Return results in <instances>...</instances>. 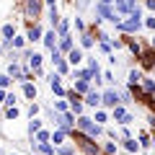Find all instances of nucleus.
I'll use <instances>...</instances> for the list:
<instances>
[{
    "mask_svg": "<svg viewBox=\"0 0 155 155\" xmlns=\"http://www.w3.org/2000/svg\"><path fill=\"white\" fill-rule=\"evenodd\" d=\"M140 26H142V11H140V5L132 11V16L127 18V21H119L116 23V31H124V34H134L140 31Z\"/></svg>",
    "mask_w": 155,
    "mask_h": 155,
    "instance_id": "nucleus-2",
    "label": "nucleus"
},
{
    "mask_svg": "<svg viewBox=\"0 0 155 155\" xmlns=\"http://www.w3.org/2000/svg\"><path fill=\"white\" fill-rule=\"evenodd\" d=\"M28 65L34 67V70H39V65H41V54H36V52H28Z\"/></svg>",
    "mask_w": 155,
    "mask_h": 155,
    "instance_id": "nucleus-22",
    "label": "nucleus"
},
{
    "mask_svg": "<svg viewBox=\"0 0 155 155\" xmlns=\"http://www.w3.org/2000/svg\"><path fill=\"white\" fill-rule=\"evenodd\" d=\"M145 26H147V28H155V18H145Z\"/></svg>",
    "mask_w": 155,
    "mask_h": 155,
    "instance_id": "nucleus-42",
    "label": "nucleus"
},
{
    "mask_svg": "<svg viewBox=\"0 0 155 155\" xmlns=\"http://www.w3.org/2000/svg\"><path fill=\"white\" fill-rule=\"evenodd\" d=\"M5 98H8V93H5V88H0V104H5Z\"/></svg>",
    "mask_w": 155,
    "mask_h": 155,
    "instance_id": "nucleus-43",
    "label": "nucleus"
},
{
    "mask_svg": "<svg viewBox=\"0 0 155 155\" xmlns=\"http://www.w3.org/2000/svg\"><path fill=\"white\" fill-rule=\"evenodd\" d=\"M85 104L93 106V109H98V106H104V93H98V91L91 88L88 93H85Z\"/></svg>",
    "mask_w": 155,
    "mask_h": 155,
    "instance_id": "nucleus-11",
    "label": "nucleus"
},
{
    "mask_svg": "<svg viewBox=\"0 0 155 155\" xmlns=\"http://www.w3.org/2000/svg\"><path fill=\"white\" fill-rule=\"evenodd\" d=\"M75 91H78L80 96H85V93L91 91V80H83V78H78V83H75Z\"/></svg>",
    "mask_w": 155,
    "mask_h": 155,
    "instance_id": "nucleus-16",
    "label": "nucleus"
},
{
    "mask_svg": "<svg viewBox=\"0 0 155 155\" xmlns=\"http://www.w3.org/2000/svg\"><path fill=\"white\" fill-rule=\"evenodd\" d=\"M72 140H75L78 147L85 150V155H101V147L93 142V137H91V134L83 132V129H75V132H72Z\"/></svg>",
    "mask_w": 155,
    "mask_h": 155,
    "instance_id": "nucleus-1",
    "label": "nucleus"
},
{
    "mask_svg": "<svg viewBox=\"0 0 155 155\" xmlns=\"http://www.w3.org/2000/svg\"><path fill=\"white\" fill-rule=\"evenodd\" d=\"M150 124H153V127H155V114H153V116H150Z\"/></svg>",
    "mask_w": 155,
    "mask_h": 155,
    "instance_id": "nucleus-45",
    "label": "nucleus"
},
{
    "mask_svg": "<svg viewBox=\"0 0 155 155\" xmlns=\"http://www.w3.org/2000/svg\"><path fill=\"white\" fill-rule=\"evenodd\" d=\"M13 47H23V39L21 36H13Z\"/></svg>",
    "mask_w": 155,
    "mask_h": 155,
    "instance_id": "nucleus-40",
    "label": "nucleus"
},
{
    "mask_svg": "<svg viewBox=\"0 0 155 155\" xmlns=\"http://www.w3.org/2000/svg\"><path fill=\"white\" fill-rule=\"evenodd\" d=\"M0 52H3V44H0Z\"/></svg>",
    "mask_w": 155,
    "mask_h": 155,
    "instance_id": "nucleus-48",
    "label": "nucleus"
},
{
    "mask_svg": "<svg viewBox=\"0 0 155 155\" xmlns=\"http://www.w3.org/2000/svg\"><path fill=\"white\" fill-rule=\"evenodd\" d=\"M47 3H49V5H54V3H57V0H47Z\"/></svg>",
    "mask_w": 155,
    "mask_h": 155,
    "instance_id": "nucleus-46",
    "label": "nucleus"
},
{
    "mask_svg": "<svg viewBox=\"0 0 155 155\" xmlns=\"http://www.w3.org/2000/svg\"><path fill=\"white\" fill-rule=\"evenodd\" d=\"M140 85H142V91L150 96V98L155 96V78H142V83H140Z\"/></svg>",
    "mask_w": 155,
    "mask_h": 155,
    "instance_id": "nucleus-15",
    "label": "nucleus"
},
{
    "mask_svg": "<svg viewBox=\"0 0 155 155\" xmlns=\"http://www.w3.org/2000/svg\"><path fill=\"white\" fill-rule=\"evenodd\" d=\"M54 106H57V111H67L70 104H67V101H54Z\"/></svg>",
    "mask_w": 155,
    "mask_h": 155,
    "instance_id": "nucleus-36",
    "label": "nucleus"
},
{
    "mask_svg": "<svg viewBox=\"0 0 155 155\" xmlns=\"http://www.w3.org/2000/svg\"><path fill=\"white\" fill-rule=\"evenodd\" d=\"M0 114H3V109H0Z\"/></svg>",
    "mask_w": 155,
    "mask_h": 155,
    "instance_id": "nucleus-49",
    "label": "nucleus"
},
{
    "mask_svg": "<svg viewBox=\"0 0 155 155\" xmlns=\"http://www.w3.org/2000/svg\"><path fill=\"white\" fill-rule=\"evenodd\" d=\"M13 155H18V153H13Z\"/></svg>",
    "mask_w": 155,
    "mask_h": 155,
    "instance_id": "nucleus-50",
    "label": "nucleus"
},
{
    "mask_svg": "<svg viewBox=\"0 0 155 155\" xmlns=\"http://www.w3.org/2000/svg\"><path fill=\"white\" fill-rule=\"evenodd\" d=\"M140 140H142V142H140V145H142V147H150V145H153V142H150V137H147V134H140Z\"/></svg>",
    "mask_w": 155,
    "mask_h": 155,
    "instance_id": "nucleus-37",
    "label": "nucleus"
},
{
    "mask_svg": "<svg viewBox=\"0 0 155 155\" xmlns=\"http://www.w3.org/2000/svg\"><path fill=\"white\" fill-rule=\"evenodd\" d=\"M104 153H106V155H114V153H116V142H106V145H104Z\"/></svg>",
    "mask_w": 155,
    "mask_h": 155,
    "instance_id": "nucleus-32",
    "label": "nucleus"
},
{
    "mask_svg": "<svg viewBox=\"0 0 155 155\" xmlns=\"http://www.w3.org/2000/svg\"><path fill=\"white\" fill-rule=\"evenodd\" d=\"M3 36H5V39H13V36H16V26L5 23V26H3Z\"/></svg>",
    "mask_w": 155,
    "mask_h": 155,
    "instance_id": "nucleus-29",
    "label": "nucleus"
},
{
    "mask_svg": "<svg viewBox=\"0 0 155 155\" xmlns=\"http://www.w3.org/2000/svg\"><path fill=\"white\" fill-rule=\"evenodd\" d=\"M57 49H60V52H70V49H72V36H60Z\"/></svg>",
    "mask_w": 155,
    "mask_h": 155,
    "instance_id": "nucleus-20",
    "label": "nucleus"
},
{
    "mask_svg": "<svg viewBox=\"0 0 155 155\" xmlns=\"http://www.w3.org/2000/svg\"><path fill=\"white\" fill-rule=\"evenodd\" d=\"M23 13H26V18H39L41 0H23Z\"/></svg>",
    "mask_w": 155,
    "mask_h": 155,
    "instance_id": "nucleus-8",
    "label": "nucleus"
},
{
    "mask_svg": "<svg viewBox=\"0 0 155 155\" xmlns=\"http://www.w3.org/2000/svg\"><path fill=\"white\" fill-rule=\"evenodd\" d=\"M11 85V75H0V88H8Z\"/></svg>",
    "mask_w": 155,
    "mask_h": 155,
    "instance_id": "nucleus-35",
    "label": "nucleus"
},
{
    "mask_svg": "<svg viewBox=\"0 0 155 155\" xmlns=\"http://www.w3.org/2000/svg\"><path fill=\"white\" fill-rule=\"evenodd\" d=\"M39 150L44 155H54L57 153V145H49V142H39Z\"/></svg>",
    "mask_w": 155,
    "mask_h": 155,
    "instance_id": "nucleus-25",
    "label": "nucleus"
},
{
    "mask_svg": "<svg viewBox=\"0 0 155 155\" xmlns=\"http://www.w3.org/2000/svg\"><path fill=\"white\" fill-rule=\"evenodd\" d=\"M153 49H155V36H153Z\"/></svg>",
    "mask_w": 155,
    "mask_h": 155,
    "instance_id": "nucleus-47",
    "label": "nucleus"
},
{
    "mask_svg": "<svg viewBox=\"0 0 155 155\" xmlns=\"http://www.w3.org/2000/svg\"><path fill=\"white\" fill-rule=\"evenodd\" d=\"M75 150H72V145H60V150H57V155H72Z\"/></svg>",
    "mask_w": 155,
    "mask_h": 155,
    "instance_id": "nucleus-31",
    "label": "nucleus"
},
{
    "mask_svg": "<svg viewBox=\"0 0 155 155\" xmlns=\"http://www.w3.org/2000/svg\"><path fill=\"white\" fill-rule=\"evenodd\" d=\"M26 39H28V41H39V39H41V28H39L36 23H34V26L28 28V34H26Z\"/></svg>",
    "mask_w": 155,
    "mask_h": 155,
    "instance_id": "nucleus-21",
    "label": "nucleus"
},
{
    "mask_svg": "<svg viewBox=\"0 0 155 155\" xmlns=\"http://www.w3.org/2000/svg\"><path fill=\"white\" fill-rule=\"evenodd\" d=\"M96 16H98L101 21H111V23H119V21H122L119 13H116V8H111L109 3H98V5H96Z\"/></svg>",
    "mask_w": 155,
    "mask_h": 155,
    "instance_id": "nucleus-4",
    "label": "nucleus"
},
{
    "mask_svg": "<svg viewBox=\"0 0 155 155\" xmlns=\"http://www.w3.org/2000/svg\"><path fill=\"white\" fill-rule=\"evenodd\" d=\"M127 83H129V88L142 83V75H140V70H132V72H129V80H127Z\"/></svg>",
    "mask_w": 155,
    "mask_h": 155,
    "instance_id": "nucleus-23",
    "label": "nucleus"
},
{
    "mask_svg": "<svg viewBox=\"0 0 155 155\" xmlns=\"http://www.w3.org/2000/svg\"><path fill=\"white\" fill-rule=\"evenodd\" d=\"M140 147H142V145H140L137 140H132V137H124V150H127V153H137Z\"/></svg>",
    "mask_w": 155,
    "mask_h": 155,
    "instance_id": "nucleus-18",
    "label": "nucleus"
},
{
    "mask_svg": "<svg viewBox=\"0 0 155 155\" xmlns=\"http://www.w3.org/2000/svg\"><path fill=\"white\" fill-rule=\"evenodd\" d=\"M39 129H41V122H39V119H34V116H31V124H28V132H31V134H36Z\"/></svg>",
    "mask_w": 155,
    "mask_h": 155,
    "instance_id": "nucleus-30",
    "label": "nucleus"
},
{
    "mask_svg": "<svg viewBox=\"0 0 155 155\" xmlns=\"http://www.w3.org/2000/svg\"><path fill=\"white\" fill-rule=\"evenodd\" d=\"M67 31H70V23H67V21L57 23V34H60V36H67Z\"/></svg>",
    "mask_w": 155,
    "mask_h": 155,
    "instance_id": "nucleus-28",
    "label": "nucleus"
},
{
    "mask_svg": "<svg viewBox=\"0 0 155 155\" xmlns=\"http://www.w3.org/2000/svg\"><path fill=\"white\" fill-rule=\"evenodd\" d=\"M101 52H111V44H109V41H101Z\"/></svg>",
    "mask_w": 155,
    "mask_h": 155,
    "instance_id": "nucleus-41",
    "label": "nucleus"
},
{
    "mask_svg": "<svg viewBox=\"0 0 155 155\" xmlns=\"http://www.w3.org/2000/svg\"><path fill=\"white\" fill-rule=\"evenodd\" d=\"M114 8L119 16H132V11L137 8V0H114Z\"/></svg>",
    "mask_w": 155,
    "mask_h": 155,
    "instance_id": "nucleus-7",
    "label": "nucleus"
},
{
    "mask_svg": "<svg viewBox=\"0 0 155 155\" xmlns=\"http://www.w3.org/2000/svg\"><path fill=\"white\" fill-rule=\"evenodd\" d=\"M67 101H70V111H72V114H78V116L83 114V104H85V101H83V96L78 93L75 88L67 91Z\"/></svg>",
    "mask_w": 155,
    "mask_h": 155,
    "instance_id": "nucleus-6",
    "label": "nucleus"
},
{
    "mask_svg": "<svg viewBox=\"0 0 155 155\" xmlns=\"http://www.w3.org/2000/svg\"><path fill=\"white\" fill-rule=\"evenodd\" d=\"M60 80H62V78H60V72H57V75L52 72V78H49V85H52V91H54L57 96H67V91L62 88V83H60Z\"/></svg>",
    "mask_w": 155,
    "mask_h": 155,
    "instance_id": "nucleus-12",
    "label": "nucleus"
},
{
    "mask_svg": "<svg viewBox=\"0 0 155 155\" xmlns=\"http://www.w3.org/2000/svg\"><path fill=\"white\" fill-rule=\"evenodd\" d=\"M65 137H67V132H65V129H60V127H57L54 132H52V142H54L57 147H60V145L65 142Z\"/></svg>",
    "mask_w": 155,
    "mask_h": 155,
    "instance_id": "nucleus-17",
    "label": "nucleus"
},
{
    "mask_svg": "<svg viewBox=\"0 0 155 155\" xmlns=\"http://www.w3.org/2000/svg\"><path fill=\"white\" fill-rule=\"evenodd\" d=\"M119 104H122V93L114 91V88H109L104 93V106H106V109H114V106H119Z\"/></svg>",
    "mask_w": 155,
    "mask_h": 155,
    "instance_id": "nucleus-9",
    "label": "nucleus"
},
{
    "mask_svg": "<svg viewBox=\"0 0 155 155\" xmlns=\"http://www.w3.org/2000/svg\"><path fill=\"white\" fill-rule=\"evenodd\" d=\"M75 28H78V31H85V23L80 21V18H75Z\"/></svg>",
    "mask_w": 155,
    "mask_h": 155,
    "instance_id": "nucleus-39",
    "label": "nucleus"
},
{
    "mask_svg": "<svg viewBox=\"0 0 155 155\" xmlns=\"http://www.w3.org/2000/svg\"><path fill=\"white\" fill-rule=\"evenodd\" d=\"M57 39H60V34H54V31H47L41 41H44V47H47V49H57Z\"/></svg>",
    "mask_w": 155,
    "mask_h": 155,
    "instance_id": "nucleus-14",
    "label": "nucleus"
},
{
    "mask_svg": "<svg viewBox=\"0 0 155 155\" xmlns=\"http://www.w3.org/2000/svg\"><path fill=\"white\" fill-rule=\"evenodd\" d=\"M36 142H52V132H47V129H39V132H36Z\"/></svg>",
    "mask_w": 155,
    "mask_h": 155,
    "instance_id": "nucleus-26",
    "label": "nucleus"
},
{
    "mask_svg": "<svg viewBox=\"0 0 155 155\" xmlns=\"http://www.w3.org/2000/svg\"><path fill=\"white\" fill-rule=\"evenodd\" d=\"M8 75H11V78H18V80H26L28 72H23L18 65H11V67H8Z\"/></svg>",
    "mask_w": 155,
    "mask_h": 155,
    "instance_id": "nucleus-19",
    "label": "nucleus"
},
{
    "mask_svg": "<svg viewBox=\"0 0 155 155\" xmlns=\"http://www.w3.org/2000/svg\"><path fill=\"white\" fill-rule=\"evenodd\" d=\"M16 116H18V109H16V106L5 109V119H16Z\"/></svg>",
    "mask_w": 155,
    "mask_h": 155,
    "instance_id": "nucleus-33",
    "label": "nucleus"
},
{
    "mask_svg": "<svg viewBox=\"0 0 155 155\" xmlns=\"http://www.w3.org/2000/svg\"><path fill=\"white\" fill-rule=\"evenodd\" d=\"M80 44H83L85 49H91V47H93V34H85V31H83V36H80Z\"/></svg>",
    "mask_w": 155,
    "mask_h": 155,
    "instance_id": "nucleus-27",
    "label": "nucleus"
},
{
    "mask_svg": "<svg viewBox=\"0 0 155 155\" xmlns=\"http://www.w3.org/2000/svg\"><path fill=\"white\" fill-rule=\"evenodd\" d=\"M78 129H83V132L91 134V137H98L101 134V124L96 122V119H91V116H85V114L78 116Z\"/></svg>",
    "mask_w": 155,
    "mask_h": 155,
    "instance_id": "nucleus-3",
    "label": "nucleus"
},
{
    "mask_svg": "<svg viewBox=\"0 0 155 155\" xmlns=\"http://www.w3.org/2000/svg\"><path fill=\"white\" fill-rule=\"evenodd\" d=\"M57 124H60V129H65L67 134H72L75 132V114H72V111H60Z\"/></svg>",
    "mask_w": 155,
    "mask_h": 155,
    "instance_id": "nucleus-5",
    "label": "nucleus"
},
{
    "mask_svg": "<svg viewBox=\"0 0 155 155\" xmlns=\"http://www.w3.org/2000/svg\"><path fill=\"white\" fill-rule=\"evenodd\" d=\"M93 119H96V122L101 124V122H106V119H109V116H106V111H101V109H98V111H96V116H93Z\"/></svg>",
    "mask_w": 155,
    "mask_h": 155,
    "instance_id": "nucleus-34",
    "label": "nucleus"
},
{
    "mask_svg": "<svg viewBox=\"0 0 155 155\" xmlns=\"http://www.w3.org/2000/svg\"><path fill=\"white\" fill-rule=\"evenodd\" d=\"M111 114H114V122H119V124H129V122H132V116L127 114V109H124V104L114 106V109H111Z\"/></svg>",
    "mask_w": 155,
    "mask_h": 155,
    "instance_id": "nucleus-10",
    "label": "nucleus"
},
{
    "mask_svg": "<svg viewBox=\"0 0 155 155\" xmlns=\"http://www.w3.org/2000/svg\"><path fill=\"white\" fill-rule=\"evenodd\" d=\"M67 62H70L72 67H78V65H80V62H83V52H80V49H75V47H72V49L67 52Z\"/></svg>",
    "mask_w": 155,
    "mask_h": 155,
    "instance_id": "nucleus-13",
    "label": "nucleus"
},
{
    "mask_svg": "<svg viewBox=\"0 0 155 155\" xmlns=\"http://www.w3.org/2000/svg\"><path fill=\"white\" fill-rule=\"evenodd\" d=\"M36 114H39V106L31 104V106H28V116H36Z\"/></svg>",
    "mask_w": 155,
    "mask_h": 155,
    "instance_id": "nucleus-38",
    "label": "nucleus"
},
{
    "mask_svg": "<svg viewBox=\"0 0 155 155\" xmlns=\"http://www.w3.org/2000/svg\"><path fill=\"white\" fill-rule=\"evenodd\" d=\"M145 5H147V11H155V0H145Z\"/></svg>",
    "mask_w": 155,
    "mask_h": 155,
    "instance_id": "nucleus-44",
    "label": "nucleus"
},
{
    "mask_svg": "<svg viewBox=\"0 0 155 155\" xmlns=\"http://www.w3.org/2000/svg\"><path fill=\"white\" fill-rule=\"evenodd\" d=\"M23 96H26V98H36V85L34 83H23Z\"/></svg>",
    "mask_w": 155,
    "mask_h": 155,
    "instance_id": "nucleus-24",
    "label": "nucleus"
}]
</instances>
